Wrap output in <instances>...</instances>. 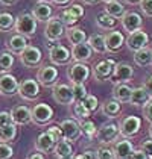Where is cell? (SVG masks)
Listing matches in <instances>:
<instances>
[{
  "mask_svg": "<svg viewBox=\"0 0 152 159\" xmlns=\"http://www.w3.org/2000/svg\"><path fill=\"white\" fill-rule=\"evenodd\" d=\"M37 27H38V21L34 18L32 14L23 12L15 18V25H14L15 32L20 34V35H23V37H26L27 39L32 38V37H35Z\"/></svg>",
  "mask_w": 152,
  "mask_h": 159,
  "instance_id": "cell-1",
  "label": "cell"
},
{
  "mask_svg": "<svg viewBox=\"0 0 152 159\" xmlns=\"http://www.w3.org/2000/svg\"><path fill=\"white\" fill-rule=\"evenodd\" d=\"M140 127H141V120L139 117L128 115L119 124V134L123 138H132L140 132Z\"/></svg>",
  "mask_w": 152,
  "mask_h": 159,
  "instance_id": "cell-2",
  "label": "cell"
},
{
  "mask_svg": "<svg viewBox=\"0 0 152 159\" xmlns=\"http://www.w3.org/2000/svg\"><path fill=\"white\" fill-rule=\"evenodd\" d=\"M52 97L58 105H72L75 103V96L72 91V86L65 85V84H55L52 89Z\"/></svg>",
  "mask_w": 152,
  "mask_h": 159,
  "instance_id": "cell-3",
  "label": "cell"
},
{
  "mask_svg": "<svg viewBox=\"0 0 152 159\" xmlns=\"http://www.w3.org/2000/svg\"><path fill=\"white\" fill-rule=\"evenodd\" d=\"M44 35L47 41H58L65 35V26L61 21L59 17H52L50 20L47 21L46 29H44Z\"/></svg>",
  "mask_w": 152,
  "mask_h": 159,
  "instance_id": "cell-4",
  "label": "cell"
},
{
  "mask_svg": "<svg viewBox=\"0 0 152 159\" xmlns=\"http://www.w3.org/2000/svg\"><path fill=\"white\" fill-rule=\"evenodd\" d=\"M31 118L38 126L47 124L53 118V109L47 103H38L31 109Z\"/></svg>",
  "mask_w": 152,
  "mask_h": 159,
  "instance_id": "cell-5",
  "label": "cell"
},
{
  "mask_svg": "<svg viewBox=\"0 0 152 159\" xmlns=\"http://www.w3.org/2000/svg\"><path fill=\"white\" fill-rule=\"evenodd\" d=\"M49 58L55 65H65L72 59V52L63 44L49 46Z\"/></svg>",
  "mask_w": 152,
  "mask_h": 159,
  "instance_id": "cell-6",
  "label": "cell"
},
{
  "mask_svg": "<svg viewBox=\"0 0 152 159\" xmlns=\"http://www.w3.org/2000/svg\"><path fill=\"white\" fill-rule=\"evenodd\" d=\"M17 94L25 100H37L40 96V84L34 79H25L21 84H18Z\"/></svg>",
  "mask_w": 152,
  "mask_h": 159,
  "instance_id": "cell-7",
  "label": "cell"
},
{
  "mask_svg": "<svg viewBox=\"0 0 152 159\" xmlns=\"http://www.w3.org/2000/svg\"><path fill=\"white\" fill-rule=\"evenodd\" d=\"M67 76L72 84H84L90 77V67H87L84 62H75L69 67Z\"/></svg>",
  "mask_w": 152,
  "mask_h": 159,
  "instance_id": "cell-8",
  "label": "cell"
},
{
  "mask_svg": "<svg viewBox=\"0 0 152 159\" xmlns=\"http://www.w3.org/2000/svg\"><path fill=\"white\" fill-rule=\"evenodd\" d=\"M58 68L55 65H43L37 71V82L43 86H53L58 80Z\"/></svg>",
  "mask_w": 152,
  "mask_h": 159,
  "instance_id": "cell-9",
  "label": "cell"
},
{
  "mask_svg": "<svg viewBox=\"0 0 152 159\" xmlns=\"http://www.w3.org/2000/svg\"><path fill=\"white\" fill-rule=\"evenodd\" d=\"M41 58H43V55H41V50L35 47V46H26V49L20 53V61L21 64L27 67V68H32V67H37L41 64Z\"/></svg>",
  "mask_w": 152,
  "mask_h": 159,
  "instance_id": "cell-10",
  "label": "cell"
},
{
  "mask_svg": "<svg viewBox=\"0 0 152 159\" xmlns=\"http://www.w3.org/2000/svg\"><path fill=\"white\" fill-rule=\"evenodd\" d=\"M132 76H134V68L128 62H120V64H116V68L111 74V82L114 85L116 84H126L132 79Z\"/></svg>",
  "mask_w": 152,
  "mask_h": 159,
  "instance_id": "cell-11",
  "label": "cell"
},
{
  "mask_svg": "<svg viewBox=\"0 0 152 159\" xmlns=\"http://www.w3.org/2000/svg\"><path fill=\"white\" fill-rule=\"evenodd\" d=\"M114 68H116V62L113 59H102L93 67V77L96 80L103 82V80L111 77Z\"/></svg>",
  "mask_w": 152,
  "mask_h": 159,
  "instance_id": "cell-12",
  "label": "cell"
},
{
  "mask_svg": "<svg viewBox=\"0 0 152 159\" xmlns=\"http://www.w3.org/2000/svg\"><path fill=\"white\" fill-rule=\"evenodd\" d=\"M148 44H149V35L146 32H143L141 29L131 32L126 38V47L132 52L145 49V47H148Z\"/></svg>",
  "mask_w": 152,
  "mask_h": 159,
  "instance_id": "cell-13",
  "label": "cell"
},
{
  "mask_svg": "<svg viewBox=\"0 0 152 159\" xmlns=\"http://www.w3.org/2000/svg\"><path fill=\"white\" fill-rule=\"evenodd\" d=\"M96 135H97V139L102 144H111L114 141H117V136L120 135L119 134V126L116 123H107L97 130Z\"/></svg>",
  "mask_w": 152,
  "mask_h": 159,
  "instance_id": "cell-14",
  "label": "cell"
},
{
  "mask_svg": "<svg viewBox=\"0 0 152 159\" xmlns=\"http://www.w3.org/2000/svg\"><path fill=\"white\" fill-rule=\"evenodd\" d=\"M61 132H63V138H65L67 141H76L81 136V129H79V123L72 120V118H65L59 123Z\"/></svg>",
  "mask_w": 152,
  "mask_h": 159,
  "instance_id": "cell-15",
  "label": "cell"
},
{
  "mask_svg": "<svg viewBox=\"0 0 152 159\" xmlns=\"http://www.w3.org/2000/svg\"><path fill=\"white\" fill-rule=\"evenodd\" d=\"M18 91V82L11 73L0 74V94L11 97Z\"/></svg>",
  "mask_w": 152,
  "mask_h": 159,
  "instance_id": "cell-16",
  "label": "cell"
},
{
  "mask_svg": "<svg viewBox=\"0 0 152 159\" xmlns=\"http://www.w3.org/2000/svg\"><path fill=\"white\" fill-rule=\"evenodd\" d=\"M105 38V47H107V52H119V50L123 47L125 44V37L122 32L119 30H110L107 35H103Z\"/></svg>",
  "mask_w": 152,
  "mask_h": 159,
  "instance_id": "cell-17",
  "label": "cell"
},
{
  "mask_svg": "<svg viewBox=\"0 0 152 159\" xmlns=\"http://www.w3.org/2000/svg\"><path fill=\"white\" fill-rule=\"evenodd\" d=\"M122 20V26L126 32H134V30H139L143 26V18L139 12H134V11H129V12H125V15L120 18Z\"/></svg>",
  "mask_w": 152,
  "mask_h": 159,
  "instance_id": "cell-18",
  "label": "cell"
},
{
  "mask_svg": "<svg viewBox=\"0 0 152 159\" xmlns=\"http://www.w3.org/2000/svg\"><path fill=\"white\" fill-rule=\"evenodd\" d=\"M132 152H134V146L129 141V138H123V139L114 143L113 153L116 159H129Z\"/></svg>",
  "mask_w": 152,
  "mask_h": 159,
  "instance_id": "cell-19",
  "label": "cell"
},
{
  "mask_svg": "<svg viewBox=\"0 0 152 159\" xmlns=\"http://www.w3.org/2000/svg\"><path fill=\"white\" fill-rule=\"evenodd\" d=\"M11 117H12V123L17 126H25L29 121H32L31 118V109L26 108L23 105H17L11 109Z\"/></svg>",
  "mask_w": 152,
  "mask_h": 159,
  "instance_id": "cell-20",
  "label": "cell"
},
{
  "mask_svg": "<svg viewBox=\"0 0 152 159\" xmlns=\"http://www.w3.org/2000/svg\"><path fill=\"white\" fill-rule=\"evenodd\" d=\"M26 46H27V38L20 35V34H14L6 41V49L12 55H20L26 49Z\"/></svg>",
  "mask_w": 152,
  "mask_h": 159,
  "instance_id": "cell-21",
  "label": "cell"
},
{
  "mask_svg": "<svg viewBox=\"0 0 152 159\" xmlns=\"http://www.w3.org/2000/svg\"><path fill=\"white\" fill-rule=\"evenodd\" d=\"M91 56H93V50L87 41L81 44H75L72 49V58L75 59V62H85L91 59Z\"/></svg>",
  "mask_w": 152,
  "mask_h": 159,
  "instance_id": "cell-22",
  "label": "cell"
},
{
  "mask_svg": "<svg viewBox=\"0 0 152 159\" xmlns=\"http://www.w3.org/2000/svg\"><path fill=\"white\" fill-rule=\"evenodd\" d=\"M32 15L37 21H49L52 18V6L49 3H43V2H38L37 5L34 6L32 9Z\"/></svg>",
  "mask_w": 152,
  "mask_h": 159,
  "instance_id": "cell-23",
  "label": "cell"
},
{
  "mask_svg": "<svg viewBox=\"0 0 152 159\" xmlns=\"http://www.w3.org/2000/svg\"><path fill=\"white\" fill-rule=\"evenodd\" d=\"M131 93H132V88L128 84H116L113 89V98L120 103H129Z\"/></svg>",
  "mask_w": 152,
  "mask_h": 159,
  "instance_id": "cell-24",
  "label": "cell"
},
{
  "mask_svg": "<svg viewBox=\"0 0 152 159\" xmlns=\"http://www.w3.org/2000/svg\"><path fill=\"white\" fill-rule=\"evenodd\" d=\"M55 147V141L50 138V135L47 132H43L37 136V141H35V148H37L40 153H49L53 150Z\"/></svg>",
  "mask_w": 152,
  "mask_h": 159,
  "instance_id": "cell-25",
  "label": "cell"
},
{
  "mask_svg": "<svg viewBox=\"0 0 152 159\" xmlns=\"http://www.w3.org/2000/svg\"><path fill=\"white\" fill-rule=\"evenodd\" d=\"M149 100H151V96L146 93V89H145L143 86L132 88L131 98H129V103H131V105H134V106H145Z\"/></svg>",
  "mask_w": 152,
  "mask_h": 159,
  "instance_id": "cell-26",
  "label": "cell"
},
{
  "mask_svg": "<svg viewBox=\"0 0 152 159\" xmlns=\"http://www.w3.org/2000/svg\"><path fill=\"white\" fill-rule=\"evenodd\" d=\"M65 35H67V39L70 44H81V43H85L87 41V35L84 32V29L81 27H76V26H72L69 29H65Z\"/></svg>",
  "mask_w": 152,
  "mask_h": 159,
  "instance_id": "cell-27",
  "label": "cell"
},
{
  "mask_svg": "<svg viewBox=\"0 0 152 159\" xmlns=\"http://www.w3.org/2000/svg\"><path fill=\"white\" fill-rule=\"evenodd\" d=\"M120 111H122L120 102H117V100H114V98H110V100L103 102V105H102V114H103L105 117H108V118L117 117V115L120 114Z\"/></svg>",
  "mask_w": 152,
  "mask_h": 159,
  "instance_id": "cell-28",
  "label": "cell"
},
{
  "mask_svg": "<svg viewBox=\"0 0 152 159\" xmlns=\"http://www.w3.org/2000/svg\"><path fill=\"white\" fill-rule=\"evenodd\" d=\"M53 153L56 158H64V156H70L73 155V146L70 141H67L65 138H61L58 143H55L53 147Z\"/></svg>",
  "mask_w": 152,
  "mask_h": 159,
  "instance_id": "cell-29",
  "label": "cell"
},
{
  "mask_svg": "<svg viewBox=\"0 0 152 159\" xmlns=\"http://www.w3.org/2000/svg\"><path fill=\"white\" fill-rule=\"evenodd\" d=\"M105 12L108 14V15H111V17H114V18L117 20V18H122V17L125 15L126 8H125L123 3H120L119 0H114V2L107 3V6H105Z\"/></svg>",
  "mask_w": 152,
  "mask_h": 159,
  "instance_id": "cell-30",
  "label": "cell"
},
{
  "mask_svg": "<svg viewBox=\"0 0 152 159\" xmlns=\"http://www.w3.org/2000/svg\"><path fill=\"white\" fill-rule=\"evenodd\" d=\"M134 62L139 67H148V65H151V62H152L151 49L145 47V49H140L137 52H134Z\"/></svg>",
  "mask_w": 152,
  "mask_h": 159,
  "instance_id": "cell-31",
  "label": "cell"
},
{
  "mask_svg": "<svg viewBox=\"0 0 152 159\" xmlns=\"http://www.w3.org/2000/svg\"><path fill=\"white\" fill-rule=\"evenodd\" d=\"M96 25L103 30H114V27L117 25V20L111 15H108L107 12H102L96 17Z\"/></svg>",
  "mask_w": 152,
  "mask_h": 159,
  "instance_id": "cell-32",
  "label": "cell"
},
{
  "mask_svg": "<svg viewBox=\"0 0 152 159\" xmlns=\"http://www.w3.org/2000/svg\"><path fill=\"white\" fill-rule=\"evenodd\" d=\"M87 43H88V46L91 47V50L96 52V53H105V52H107V47H105V38H103V35H101V34L91 35Z\"/></svg>",
  "mask_w": 152,
  "mask_h": 159,
  "instance_id": "cell-33",
  "label": "cell"
},
{
  "mask_svg": "<svg viewBox=\"0 0 152 159\" xmlns=\"http://www.w3.org/2000/svg\"><path fill=\"white\" fill-rule=\"evenodd\" d=\"M14 65V55L8 50L0 52V74L8 73Z\"/></svg>",
  "mask_w": 152,
  "mask_h": 159,
  "instance_id": "cell-34",
  "label": "cell"
},
{
  "mask_svg": "<svg viewBox=\"0 0 152 159\" xmlns=\"http://www.w3.org/2000/svg\"><path fill=\"white\" fill-rule=\"evenodd\" d=\"M79 129H81V134H84L88 139H93L96 134H97V129H96V124L91 121L90 118L85 120H79Z\"/></svg>",
  "mask_w": 152,
  "mask_h": 159,
  "instance_id": "cell-35",
  "label": "cell"
},
{
  "mask_svg": "<svg viewBox=\"0 0 152 159\" xmlns=\"http://www.w3.org/2000/svg\"><path fill=\"white\" fill-rule=\"evenodd\" d=\"M15 25V17L8 11H0V32H8Z\"/></svg>",
  "mask_w": 152,
  "mask_h": 159,
  "instance_id": "cell-36",
  "label": "cell"
},
{
  "mask_svg": "<svg viewBox=\"0 0 152 159\" xmlns=\"http://www.w3.org/2000/svg\"><path fill=\"white\" fill-rule=\"evenodd\" d=\"M17 136V124H8L0 127V143H9Z\"/></svg>",
  "mask_w": 152,
  "mask_h": 159,
  "instance_id": "cell-37",
  "label": "cell"
},
{
  "mask_svg": "<svg viewBox=\"0 0 152 159\" xmlns=\"http://www.w3.org/2000/svg\"><path fill=\"white\" fill-rule=\"evenodd\" d=\"M72 91H73V96H75V102H82L88 94L84 84H72Z\"/></svg>",
  "mask_w": 152,
  "mask_h": 159,
  "instance_id": "cell-38",
  "label": "cell"
},
{
  "mask_svg": "<svg viewBox=\"0 0 152 159\" xmlns=\"http://www.w3.org/2000/svg\"><path fill=\"white\" fill-rule=\"evenodd\" d=\"M73 114L76 115L78 120H85L90 117V111L84 106L82 102H75V106H73Z\"/></svg>",
  "mask_w": 152,
  "mask_h": 159,
  "instance_id": "cell-39",
  "label": "cell"
},
{
  "mask_svg": "<svg viewBox=\"0 0 152 159\" xmlns=\"http://www.w3.org/2000/svg\"><path fill=\"white\" fill-rule=\"evenodd\" d=\"M82 103H84V106L90 111V114L99 109V100H97L96 96H93V94H87V97L82 100Z\"/></svg>",
  "mask_w": 152,
  "mask_h": 159,
  "instance_id": "cell-40",
  "label": "cell"
},
{
  "mask_svg": "<svg viewBox=\"0 0 152 159\" xmlns=\"http://www.w3.org/2000/svg\"><path fill=\"white\" fill-rule=\"evenodd\" d=\"M59 18H61V21L64 23V26H65V27H72V26H75L76 23H78V18H76L72 12H69L67 9L61 12Z\"/></svg>",
  "mask_w": 152,
  "mask_h": 159,
  "instance_id": "cell-41",
  "label": "cell"
},
{
  "mask_svg": "<svg viewBox=\"0 0 152 159\" xmlns=\"http://www.w3.org/2000/svg\"><path fill=\"white\" fill-rule=\"evenodd\" d=\"M14 156V148L8 143H0V159H11Z\"/></svg>",
  "mask_w": 152,
  "mask_h": 159,
  "instance_id": "cell-42",
  "label": "cell"
},
{
  "mask_svg": "<svg viewBox=\"0 0 152 159\" xmlns=\"http://www.w3.org/2000/svg\"><path fill=\"white\" fill-rule=\"evenodd\" d=\"M46 132L50 135V138L55 141V143H58V141L63 138V132H61V127H59V126L52 124V126H49V129H47Z\"/></svg>",
  "mask_w": 152,
  "mask_h": 159,
  "instance_id": "cell-43",
  "label": "cell"
},
{
  "mask_svg": "<svg viewBox=\"0 0 152 159\" xmlns=\"http://www.w3.org/2000/svg\"><path fill=\"white\" fill-rule=\"evenodd\" d=\"M67 11L73 14L78 20H79V18H82V17H84V14H85L84 8H82V5H79V3H72V5L67 8Z\"/></svg>",
  "mask_w": 152,
  "mask_h": 159,
  "instance_id": "cell-44",
  "label": "cell"
},
{
  "mask_svg": "<svg viewBox=\"0 0 152 159\" xmlns=\"http://www.w3.org/2000/svg\"><path fill=\"white\" fill-rule=\"evenodd\" d=\"M96 155L97 159H116L113 153V148H108V147H101L96 150Z\"/></svg>",
  "mask_w": 152,
  "mask_h": 159,
  "instance_id": "cell-45",
  "label": "cell"
},
{
  "mask_svg": "<svg viewBox=\"0 0 152 159\" xmlns=\"http://www.w3.org/2000/svg\"><path fill=\"white\" fill-rule=\"evenodd\" d=\"M140 9L145 15L152 17V0H140Z\"/></svg>",
  "mask_w": 152,
  "mask_h": 159,
  "instance_id": "cell-46",
  "label": "cell"
},
{
  "mask_svg": "<svg viewBox=\"0 0 152 159\" xmlns=\"http://www.w3.org/2000/svg\"><path fill=\"white\" fill-rule=\"evenodd\" d=\"M8 124H12V117H11V112H6V111H0V127H5Z\"/></svg>",
  "mask_w": 152,
  "mask_h": 159,
  "instance_id": "cell-47",
  "label": "cell"
},
{
  "mask_svg": "<svg viewBox=\"0 0 152 159\" xmlns=\"http://www.w3.org/2000/svg\"><path fill=\"white\" fill-rule=\"evenodd\" d=\"M143 115H145V118L152 124V100H149V102L143 106Z\"/></svg>",
  "mask_w": 152,
  "mask_h": 159,
  "instance_id": "cell-48",
  "label": "cell"
},
{
  "mask_svg": "<svg viewBox=\"0 0 152 159\" xmlns=\"http://www.w3.org/2000/svg\"><path fill=\"white\" fill-rule=\"evenodd\" d=\"M140 150H143V152L146 153V156H148V158H151L152 156V139H146V141H143V143H141V146H140Z\"/></svg>",
  "mask_w": 152,
  "mask_h": 159,
  "instance_id": "cell-49",
  "label": "cell"
},
{
  "mask_svg": "<svg viewBox=\"0 0 152 159\" xmlns=\"http://www.w3.org/2000/svg\"><path fill=\"white\" fill-rule=\"evenodd\" d=\"M143 88L146 89V93H148V94L151 96V98H152V74H151V76H148V77L145 79Z\"/></svg>",
  "mask_w": 152,
  "mask_h": 159,
  "instance_id": "cell-50",
  "label": "cell"
},
{
  "mask_svg": "<svg viewBox=\"0 0 152 159\" xmlns=\"http://www.w3.org/2000/svg\"><path fill=\"white\" fill-rule=\"evenodd\" d=\"M129 159H149L148 156H146V153L143 152V150H134L132 153H131V156H129Z\"/></svg>",
  "mask_w": 152,
  "mask_h": 159,
  "instance_id": "cell-51",
  "label": "cell"
},
{
  "mask_svg": "<svg viewBox=\"0 0 152 159\" xmlns=\"http://www.w3.org/2000/svg\"><path fill=\"white\" fill-rule=\"evenodd\" d=\"M82 156H84V159H97L96 152H93V150H85V152L82 153Z\"/></svg>",
  "mask_w": 152,
  "mask_h": 159,
  "instance_id": "cell-52",
  "label": "cell"
},
{
  "mask_svg": "<svg viewBox=\"0 0 152 159\" xmlns=\"http://www.w3.org/2000/svg\"><path fill=\"white\" fill-rule=\"evenodd\" d=\"M72 0H52V3L53 5H56V6H65V5H69Z\"/></svg>",
  "mask_w": 152,
  "mask_h": 159,
  "instance_id": "cell-53",
  "label": "cell"
},
{
  "mask_svg": "<svg viewBox=\"0 0 152 159\" xmlns=\"http://www.w3.org/2000/svg\"><path fill=\"white\" fill-rule=\"evenodd\" d=\"M27 159H44V156H43V153H40V152H38V153H34V155H31V156H29Z\"/></svg>",
  "mask_w": 152,
  "mask_h": 159,
  "instance_id": "cell-54",
  "label": "cell"
},
{
  "mask_svg": "<svg viewBox=\"0 0 152 159\" xmlns=\"http://www.w3.org/2000/svg\"><path fill=\"white\" fill-rule=\"evenodd\" d=\"M17 0H0V3L2 5H5V6H11V5H14Z\"/></svg>",
  "mask_w": 152,
  "mask_h": 159,
  "instance_id": "cell-55",
  "label": "cell"
},
{
  "mask_svg": "<svg viewBox=\"0 0 152 159\" xmlns=\"http://www.w3.org/2000/svg\"><path fill=\"white\" fill-rule=\"evenodd\" d=\"M82 2H84L85 5H96L99 0H82Z\"/></svg>",
  "mask_w": 152,
  "mask_h": 159,
  "instance_id": "cell-56",
  "label": "cell"
},
{
  "mask_svg": "<svg viewBox=\"0 0 152 159\" xmlns=\"http://www.w3.org/2000/svg\"><path fill=\"white\" fill-rule=\"evenodd\" d=\"M128 5H137V3H140V0H125Z\"/></svg>",
  "mask_w": 152,
  "mask_h": 159,
  "instance_id": "cell-57",
  "label": "cell"
},
{
  "mask_svg": "<svg viewBox=\"0 0 152 159\" xmlns=\"http://www.w3.org/2000/svg\"><path fill=\"white\" fill-rule=\"evenodd\" d=\"M58 159H76L75 155H70V156H64V158H58Z\"/></svg>",
  "mask_w": 152,
  "mask_h": 159,
  "instance_id": "cell-58",
  "label": "cell"
},
{
  "mask_svg": "<svg viewBox=\"0 0 152 159\" xmlns=\"http://www.w3.org/2000/svg\"><path fill=\"white\" fill-rule=\"evenodd\" d=\"M37 2H43V3H50L52 0H37Z\"/></svg>",
  "mask_w": 152,
  "mask_h": 159,
  "instance_id": "cell-59",
  "label": "cell"
},
{
  "mask_svg": "<svg viewBox=\"0 0 152 159\" xmlns=\"http://www.w3.org/2000/svg\"><path fill=\"white\" fill-rule=\"evenodd\" d=\"M149 136H151V139H152V124H151V127H149Z\"/></svg>",
  "mask_w": 152,
  "mask_h": 159,
  "instance_id": "cell-60",
  "label": "cell"
},
{
  "mask_svg": "<svg viewBox=\"0 0 152 159\" xmlns=\"http://www.w3.org/2000/svg\"><path fill=\"white\" fill-rule=\"evenodd\" d=\"M102 2H103V3L107 5V3H110V2H114V0H102Z\"/></svg>",
  "mask_w": 152,
  "mask_h": 159,
  "instance_id": "cell-61",
  "label": "cell"
},
{
  "mask_svg": "<svg viewBox=\"0 0 152 159\" xmlns=\"http://www.w3.org/2000/svg\"><path fill=\"white\" fill-rule=\"evenodd\" d=\"M76 159H84V156H82V155H79V156H76Z\"/></svg>",
  "mask_w": 152,
  "mask_h": 159,
  "instance_id": "cell-62",
  "label": "cell"
},
{
  "mask_svg": "<svg viewBox=\"0 0 152 159\" xmlns=\"http://www.w3.org/2000/svg\"><path fill=\"white\" fill-rule=\"evenodd\" d=\"M151 55H152V49H151ZM151 65H152V62H151Z\"/></svg>",
  "mask_w": 152,
  "mask_h": 159,
  "instance_id": "cell-63",
  "label": "cell"
},
{
  "mask_svg": "<svg viewBox=\"0 0 152 159\" xmlns=\"http://www.w3.org/2000/svg\"><path fill=\"white\" fill-rule=\"evenodd\" d=\"M149 159H152V156H151V158H149Z\"/></svg>",
  "mask_w": 152,
  "mask_h": 159,
  "instance_id": "cell-64",
  "label": "cell"
}]
</instances>
